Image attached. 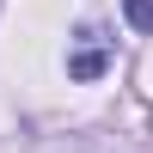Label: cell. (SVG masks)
<instances>
[{"label": "cell", "mask_w": 153, "mask_h": 153, "mask_svg": "<svg viewBox=\"0 0 153 153\" xmlns=\"http://www.w3.org/2000/svg\"><path fill=\"white\" fill-rule=\"evenodd\" d=\"M104 61H110L104 37H98V31H80V49H74L68 74H74V80H98V74H104Z\"/></svg>", "instance_id": "6da1fadb"}, {"label": "cell", "mask_w": 153, "mask_h": 153, "mask_svg": "<svg viewBox=\"0 0 153 153\" xmlns=\"http://www.w3.org/2000/svg\"><path fill=\"white\" fill-rule=\"evenodd\" d=\"M129 25L147 31V25H153V0H129Z\"/></svg>", "instance_id": "7a4b0ae2"}]
</instances>
